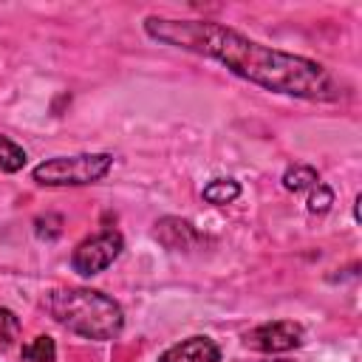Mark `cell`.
<instances>
[{"instance_id":"6da1fadb","label":"cell","mask_w":362,"mask_h":362,"mask_svg":"<svg viewBox=\"0 0 362 362\" xmlns=\"http://www.w3.org/2000/svg\"><path fill=\"white\" fill-rule=\"evenodd\" d=\"M144 31H147V37H153L158 42L218 59L232 74H238L266 90H274V93L311 99V102H334L342 93L325 65L297 57V54H288V51H280V48H272V45H260L221 23L147 17Z\"/></svg>"},{"instance_id":"52a82bcc","label":"cell","mask_w":362,"mask_h":362,"mask_svg":"<svg viewBox=\"0 0 362 362\" xmlns=\"http://www.w3.org/2000/svg\"><path fill=\"white\" fill-rule=\"evenodd\" d=\"M156 238L173 252H189L201 243V232L181 218H161L156 223Z\"/></svg>"},{"instance_id":"5b68a950","label":"cell","mask_w":362,"mask_h":362,"mask_svg":"<svg viewBox=\"0 0 362 362\" xmlns=\"http://www.w3.org/2000/svg\"><path fill=\"white\" fill-rule=\"evenodd\" d=\"M305 339V331L300 322L294 320H274V322H263L257 328H252L243 342L260 354H286V351H294L300 348Z\"/></svg>"},{"instance_id":"8fae6325","label":"cell","mask_w":362,"mask_h":362,"mask_svg":"<svg viewBox=\"0 0 362 362\" xmlns=\"http://www.w3.org/2000/svg\"><path fill=\"white\" fill-rule=\"evenodd\" d=\"M25 164V150L11 141L8 136H0V173H17Z\"/></svg>"},{"instance_id":"5bb4252c","label":"cell","mask_w":362,"mask_h":362,"mask_svg":"<svg viewBox=\"0 0 362 362\" xmlns=\"http://www.w3.org/2000/svg\"><path fill=\"white\" fill-rule=\"evenodd\" d=\"M272 362H291V359H272Z\"/></svg>"},{"instance_id":"7a4b0ae2","label":"cell","mask_w":362,"mask_h":362,"mask_svg":"<svg viewBox=\"0 0 362 362\" xmlns=\"http://www.w3.org/2000/svg\"><path fill=\"white\" fill-rule=\"evenodd\" d=\"M45 308L62 328L85 339L107 342L124 328L122 305L96 288H54L45 297Z\"/></svg>"},{"instance_id":"277c9868","label":"cell","mask_w":362,"mask_h":362,"mask_svg":"<svg viewBox=\"0 0 362 362\" xmlns=\"http://www.w3.org/2000/svg\"><path fill=\"white\" fill-rule=\"evenodd\" d=\"M122 249H124L122 235H119L116 229H105V232H99V235H93V238H85V240L74 249L71 266H74L76 274L93 277V274L105 272V269L122 255Z\"/></svg>"},{"instance_id":"4fadbf2b","label":"cell","mask_w":362,"mask_h":362,"mask_svg":"<svg viewBox=\"0 0 362 362\" xmlns=\"http://www.w3.org/2000/svg\"><path fill=\"white\" fill-rule=\"evenodd\" d=\"M331 204H334V192L322 181H317L311 187V195H308V212H325Z\"/></svg>"},{"instance_id":"8992f818","label":"cell","mask_w":362,"mask_h":362,"mask_svg":"<svg viewBox=\"0 0 362 362\" xmlns=\"http://www.w3.org/2000/svg\"><path fill=\"white\" fill-rule=\"evenodd\" d=\"M158 362H221V348L215 339L195 334V337H187V339L170 345L158 356Z\"/></svg>"},{"instance_id":"30bf717a","label":"cell","mask_w":362,"mask_h":362,"mask_svg":"<svg viewBox=\"0 0 362 362\" xmlns=\"http://www.w3.org/2000/svg\"><path fill=\"white\" fill-rule=\"evenodd\" d=\"M23 359H25V362H54V359H57V345H54V339L45 337V334L34 337L31 342H25Z\"/></svg>"},{"instance_id":"7c38bea8","label":"cell","mask_w":362,"mask_h":362,"mask_svg":"<svg viewBox=\"0 0 362 362\" xmlns=\"http://www.w3.org/2000/svg\"><path fill=\"white\" fill-rule=\"evenodd\" d=\"M20 317L11 311V308H0V351L11 348L20 337Z\"/></svg>"},{"instance_id":"9c48e42d","label":"cell","mask_w":362,"mask_h":362,"mask_svg":"<svg viewBox=\"0 0 362 362\" xmlns=\"http://www.w3.org/2000/svg\"><path fill=\"white\" fill-rule=\"evenodd\" d=\"M317 181H320V175H317V170L308 167V164H294V167H288V170L283 173V187H286L288 192L311 189Z\"/></svg>"},{"instance_id":"3957f363","label":"cell","mask_w":362,"mask_h":362,"mask_svg":"<svg viewBox=\"0 0 362 362\" xmlns=\"http://www.w3.org/2000/svg\"><path fill=\"white\" fill-rule=\"evenodd\" d=\"M113 167L110 153H79V156H57L34 167V181L42 187H85L96 184Z\"/></svg>"},{"instance_id":"ba28073f","label":"cell","mask_w":362,"mask_h":362,"mask_svg":"<svg viewBox=\"0 0 362 362\" xmlns=\"http://www.w3.org/2000/svg\"><path fill=\"white\" fill-rule=\"evenodd\" d=\"M238 195H240V184L235 178H215V181H209L204 187V201H209L215 206L232 204Z\"/></svg>"}]
</instances>
